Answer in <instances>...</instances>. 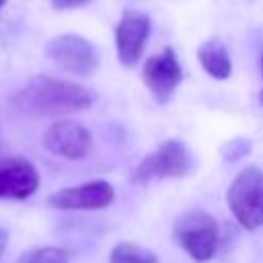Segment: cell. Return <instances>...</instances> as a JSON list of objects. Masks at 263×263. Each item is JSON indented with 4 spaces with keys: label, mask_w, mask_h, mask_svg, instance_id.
<instances>
[{
    "label": "cell",
    "mask_w": 263,
    "mask_h": 263,
    "mask_svg": "<svg viewBox=\"0 0 263 263\" xmlns=\"http://www.w3.org/2000/svg\"><path fill=\"white\" fill-rule=\"evenodd\" d=\"M12 105L27 115L53 117L88 109L92 105V95L88 88L72 80L39 74L12 95Z\"/></svg>",
    "instance_id": "6da1fadb"
},
{
    "label": "cell",
    "mask_w": 263,
    "mask_h": 263,
    "mask_svg": "<svg viewBox=\"0 0 263 263\" xmlns=\"http://www.w3.org/2000/svg\"><path fill=\"white\" fill-rule=\"evenodd\" d=\"M175 242L197 263L210 261L220 242V230L214 220L203 210H189L177 218L175 230H173Z\"/></svg>",
    "instance_id": "7a4b0ae2"
},
{
    "label": "cell",
    "mask_w": 263,
    "mask_h": 263,
    "mask_svg": "<svg viewBox=\"0 0 263 263\" xmlns=\"http://www.w3.org/2000/svg\"><path fill=\"white\" fill-rule=\"evenodd\" d=\"M226 201L236 222L247 230L263 226V171L247 166L240 171L226 191Z\"/></svg>",
    "instance_id": "3957f363"
},
{
    "label": "cell",
    "mask_w": 263,
    "mask_h": 263,
    "mask_svg": "<svg viewBox=\"0 0 263 263\" xmlns=\"http://www.w3.org/2000/svg\"><path fill=\"white\" fill-rule=\"evenodd\" d=\"M191 171V154L187 146L179 140H166L152 154L142 158V162L132 171L129 181L136 185H146L158 179L185 177Z\"/></svg>",
    "instance_id": "277c9868"
},
{
    "label": "cell",
    "mask_w": 263,
    "mask_h": 263,
    "mask_svg": "<svg viewBox=\"0 0 263 263\" xmlns=\"http://www.w3.org/2000/svg\"><path fill=\"white\" fill-rule=\"evenodd\" d=\"M45 53L58 68L76 76H90L99 66V53L95 45L74 33H64L49 39Z\"/></svg>",
    "instance_id": "5b68a950"
},
{
    "label": "cell",
    "mask_w": 263,
    "mask_h": 263,
    "mask_svg": "<svg viewBox=\"0 0 263 263\" xmlns=\"http://www.w3.org/2000/svg\"><path fill=\"white\" fill-rule=\"evenodd\" d=\"M142 80L158 103H166L183 80V70L173 47L150 55L142 68Z\"/></svg>",
    "instance_id": "8992f818"
},
{
    "label": "cell",
    "mask_w": 263,
    "mask_h": 263,
    "mask_svg": "<svg viewBox=\"0 0 263 263\" xmlns=\"http://www.w3.org/2000/svg\"><path fill=\"white\" fill-rule=\"evenodd\" d=\"M43 146L66 160H80L92 150V136L82 123L74 119H60L45 129Z\"/></svg>",
    "instance_id": "52a82bcc"
},
{
    "label": "cell",
    "mask_w": 263,
    "mask_h": 263,
    "mask_svg": "<svg viewBox=\"0 0 263 263\" xmlns=\"http://www.w3.org/2000/svg\"><path fill=\"white\" fill-rule=\"evenodd\" d=\"M115 199V189L103 179H95L82 185L64 187L49 195V205L55 210H103Z\"/></svg>",
    "instance_id": "ba28073f"
},
{
    "label": "cell",
    "mask_w": 263,
    "mask_h": 263,
    "mask_svg": "<svg viewBox=\"0 0 263 263\" xmlns=\"http://www.w3.org/2000/svg\"><path fill=\"white\" fill-rule=\"evenodd\" d=\"M150 35V16L140 10H123L115 27L117 55L123 66H134L146 45Z\"/></svg>",
    "instance_id": "9c48e42d"
},
{
    "label": "cell",
    "mask_w": 263,
    "mask_h": 263,
    "mask_svg": "<svg viewBox=\"0 0 263 263\" xmlns=\"http://www.w3.org/2000/svg\"><path fill=\"white\" fill-rule=\"evenodd\" d=\"M39 187L35 164L23 156L0 158V199H27Z\"/></svg>",
    "instance_id": "30bf717a"
},
{
    "label": "cell",
    "mask_w": 263,
    "mask_h": 263,
    "mask_svg": "<svg viewBox=\"0 0 263 263\" xmlns=\"http://www.w3.org/2000/svg\"><path fill=\"white\" fill-rule=\"evenodd\" d=\"M197 58H199V64L203 66V70L216 80H226L232 74L230 53L220 39H210V41L201 43L197 49Z\"/></svg>",
    "instance_id": "8fae6325"
},
{
    "label": "cell",
    "mask_w": 263,
    "mask_h": 263,
    "mask_svg": "<svg viewBox=\"0 0 263 263\" xmlns=\"http://www.w3.org/2000/svg\"><path fill=\"white\" fill-rule=\"evenodd\" d=\"M109 263H158V257L134 242H119L111 249Z\"/></svg>",
    "instance_id": "7c38bea8"
},
{
    "label": "cell",
    "mask_w": 263,
    "mask_h": 263,
    "mask_svg": "<svg viewBox=\"0 0 263 263\" xmlns=\"http://www.w3.org/2000/svg\"><path fill=\"white\" fill-rule=\"evenodd\" d=\"M68 251L62 247H39L29 251L21 263H68Z\"/></svg>",
    "instance_id": "4fadbf2b"
},
{
    "label": "cell",
    "mask_w": 263,
    "mask_h": 263,
    "mask_svg": "<svg viewBox=\"0 0 263 263\" xmlns=\"http://www.w3.org/2000/svg\"><path fill=\"white\" fill-rule=\"evenodd\" d=\"M251 148H253V144H251L249 138H234V140L226 142V144L220 148V154H222L224 160L234 162V160L247 156V154L251 152Z\"/></svg>",
    "instance_id": "5bb4252c"
},
{
    "label": "cell",
    "mask_w": 263,
    "mask_h": 263,
    "mask_svg": "<svg viewBox=\"0 0 263 263\" xmlns=\"http://www.w3.org/2000/svg\"><path fill=\"white\" fill-rule=\"evenodd\" d=\"M90 0H51V4L60 10H68V8H78V6H84L88 4Z\"/></svg>",
    "instance_id": "9a60e30c"
},
{
    "label": "cell",
    "mask_w": 263,
    "mask_h": 263,
    "mask_svg": "<svg viewBox=\"0 0 263 263\" xmlns=\"http://www.w3.org/2000/svg\"><path fill=\"white\" fill-rule=\"evenodd\" d=\"M6 245H8V232L4 228H0V259H2V255L6 251Z\"/></svg>",
    "instance_id": "2e32d148"
},
{
    "label": "cell",
    "mask_w": 263,
    "mask_h": 263,
    "mask_svg": "<svg viewBox=\"0 0 263 263\" xmlns=\"http://www.w3.org/2000/svg\"><path fill=\"white\" fill-rule=\"evenodd\" d=\"M259 101L263 103V88H261V92H259Z\"/></svg>",
    "instance_id": "e0dca14e"
},
{
    "label": "cell",
    "mask_w": 263,
    "mask_h": 263,
    "mask_svg": "<svg viewBox=\"0 0 263 263\" xmlns=\"http://www.w3.org/2000/svg\"><path fill=\"white\" fill-rule=\"evenodd\" d=\"M6 4V0H0V10H2V6Z\"/></svg>",
    "instance_id": "ac0fdd59"
},
{
    "label": "cell",
    "mask_w": 263,
    "mask_h": 263,
    "mask_svg": "<svg viewBox=\"0 0 263 263\" xmlns=\"http://www.w3.org/2000/svg\"><path fill=\"white\" fill-rule=\"evenodd\" d=\"M261 70H263V55H261Z\"/></svg>",
    "instance_id": "d6986e66"
},
{
    "label": "cell",
    "mask_w": 263,
    "mask_h": 263,
    "mask_svg": "<svg viewBox=\"0 0 263 263\" xmlns=\"http://www.w3.org/2000/svg\"><path fill=\"white\" fill-rule=\"evenodd\" d=\"M0 150H2V144H0Z\"/></svg>",
    "instance_id": "ffe728a7"
}]
</instances>
